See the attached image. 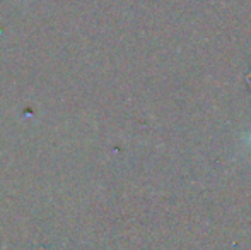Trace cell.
<instances>
[{
    "label": "cell",
    "mask_w": 251,
    "mask_h": 250,
    "mask_svg": "<svg viewBox=\"0 0 251 250\" xmlns=\"http://www.w3.org/2000/svg\"><path fill=\"white\" fill-rule=\"evenodd\" d=\"M250 140H251V137H250Z\"/></svg>",
    "instance_id": "cell-1"
}]
</instances>
